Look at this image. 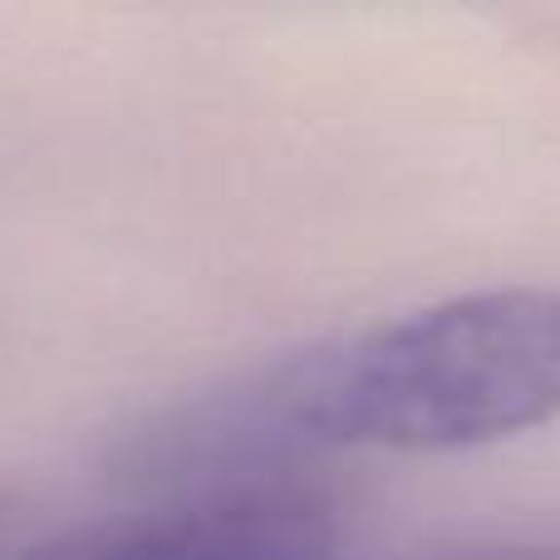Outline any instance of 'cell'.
<instances>
[{
	"instance_id": "cell-3",
	"label": "cell",
	"mask_w": 560,
	"mask_h": 560,
	"mask_svg": "<svg viewBox=\"0 0 560 560\" xmlns=\"http://www.w3.org/2000/svg\"><path fill=\"white\" fill-rule=\"evenodd\" d=\"M492 560H512V556H492Z\"/></svg>"
},
{
	"instance_id": "cell-1",
	"label": "cell",
	"mask_w": 560,
	"mask_h": 560,
	"mask_svg": "<svg viewBox=\"0 0 560 560\" xmlns=\"http://www.w3.org/2000/svg\"><path fill=\"white\" fill-rule=\"evenodd\" d=\"M556 418L560 290L497 285L285 359L232 418L183 428V443L217 457L256 428L329 447L463 453Z\"/></svg>"
},
{
	"instance_id": "cell-2",
	"label": "cell",
	"mask_w": 560,
	"mask_h": 560,
	"mask_svg": "<svg viewBox=\"0 0 560 560\" xmlns=\"http://www.w3.org/2000/svg\"><path fill=\"white\" fill-rule=\"evenodd\" d=\"M335 506L285 477H222L167 506L49 536L25 560H335Z\"/></svg>"
}]
</instances>
